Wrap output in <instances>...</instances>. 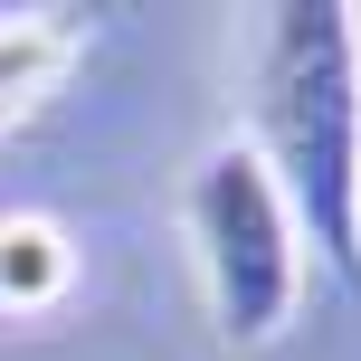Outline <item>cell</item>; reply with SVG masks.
<instances>
[{
    "instance_id": "3957f363",
    "label": "cell",
    "mask_w": 361,
    "mask_h": 361,
    "mask_svg": "<svg viewBox=\"0 0 361 361\" xmlns=\"http://www.w3.org/2000/svg\"><path fill=\"white\" fill-rule=\"evenodd\" d=\"M86 48L76 10H0V133H19Z\"/></svg>"
},
{
    "instance_id": "7a4b0ae2",
    "label": "cell",
    "mask_w": 361,
    "mask_h": 361,
    "mask_svg": "<svg viewBox=\"0 0 361 361\" xmlns=\"http://www.w3.org/2000/svg\"><path fill=\"white\" fill-rule=\"evenodd\" d=\"M180 228H190L200 257V295H209V324L219 343L238 352H267L276 333L295 324V295H305V238H295L286 190L267 180L247 143H209L180 190Z\"/></svg>"
},
{
    "instance_id": "277c9868",
    "label": "cell",
    "mask_w": 361,
    "mask_h": 361,
    "mask_svg": "<svg viewBox=\"0 0 361 361\" xmlns=\"http://www.w3.org/2000/svg\"><path fill=\"white\" fill-rule=\"evenodd\" d=\"M76 286V247L57 219H0V314H48Z\"/></svg>"
},
{
    "instance_id": "6da1fadb",
    "label": "cell",
    "mask_w": 361,
    "mask_h": 361,
    "mask_svg": "<svg viewBox=\"0 0 361 361\" xmlns=\"http://www.w3.org/2000/svg\"><path fill=\"white\" fill-rule=\"evenodd\" d=\"M238 143L286 190L295 238L324 257V276L361 305V10L352 0L257 10Z\"/></svg>"
}]
</instances>
